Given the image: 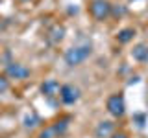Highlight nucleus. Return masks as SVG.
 <instances>
[{"label":"nucleus","instance_id":"f257e3e1","mask_svg":"<svg viewBox=\"0 0 148 138\" xmlns=\"http://www.w3.org/2000/svg\"><path fill=\"white\" fill-rule=\"evenodd\" d=\"M92 53V46L91 44H80V46H72V48H69L67 52H65L63 59H65V64L67 66H78V64H82L83 61H87V59L91 57Z\"/></svg>","mask_w":148,"mask_h":138},{"label":"nucleus","instance_id":"f03ea898","mask_svg":"<svg viewBox=\"0 0 148 138\" xmlns=\"http://www.w3.org/2000/svg\"><path fill=\"white\" fill-rule=\"evenodd\" d=\"M111 6L113 4L108 0H91L89 2V13L96 22H104L111 17Z\"/></svg>","mask_w":148,"mask_h":138},{"label":"nucleus","instance_id":"7ed1b4c3","mask_svg":"<svg viewBox=\"0 0 148 138\" xmlns=\"http://www.w3.org/2000/svg\"><path fill=\"white\" fill-rule=\"evenodd\" d=\"M106 109H108V112L113 118H122L124 112H126V99H124V96L120 92L119 94H111L108 101H106Z\"/></svg>","mask_w":148,"mask_h":138},{"label":"nucleus","instance_id":"20e7f679","mask_svg":"<svg viewBox=\"0 0 148 138\" xmlns=\"http://www.w3.org/2000/svg\"><path fill=\"white\" fill-rule=\"evenodd\" d=\"M6 76L9 79H26L30 77V68H26L21 63H9L6 66Z\"/></svg>","mask_w":148,"mask_h":138},{"label":"nucleus","instance_id":"39448f33","mask_svg":"<svg viewBox=\"0 0 148 138\" xmlns=\"http://www.w3.org/2000/svg\"><path fill=\"white\" fill-rule=\"evenodd\" d=\"M59 98L65 105H74L80 99V89L74 85H61V92H59Z\"/></svg>","mask_w":148,"mask_h":138},{"label":"nucleus","instance_id":"423d86ee","mask_svg":"<svg viewBox=\"0 0 148 138\" xmlns=\"http://www.w3.org/2000/svg\"><path fill=\"white\" fill-rule=\"evenodd\" d=\"M59 92H61V85L56 79H46V81H43V85H41V94L48 99L59 98Z\"/></svg>","mask_w":148,"mask_h":138},{"label":"nucleus","instance_id":"0eeeda50","mask_svg":"<svg viewBox=\"0 0 148 138\" xmlns=\"http://www.w3.org/2000/svg\"><path fill=\"white\" fill-rule=\"evenodd\" d=\"M46 39H48V43H52V44H59L65 39V26L63 24H54L48 31H46Z\"/></svg>","mask_w":148,"mask_h":138},{"label":"nucleus","instance_id":"6e6552de","mask_svg":"<svg viewBox=\"0 0 148 138\" xmlns=\"http://www.w3.org/2000/svg\"><path fill=\"white\" fill-rule=\"evenodd\" d=\"M115 133V123L113 122H100L98 125H96V129H95V135H96V138H109L111 135Z\"/></svg>","mask_w":148,"mask_h":138},{"label":"nucleus","instance_id":"1a4fd4ad","mask_svg":"<svg viewBox=\"0 0 148 138\" xmlns=\"http://www.w3.org/2000/svg\"><path fill=\"white\" fill-rule=\"evenodd\" d=\"M133 37H135V28H122L117 33V41L120 44H128L133 41Z\"/></svg>","mask_w":148,"mask_h":138},{"label":"nucleus","instance_id":"9d476101","mask_svg":"<svg viewBox=\"0 0 148 138\" xmlns=\"http://www.w3.org/2000/svg\"><path fill=\"white\" fill-rule=\"evenodd\" d=\"M146 43H137L135 46H133V50H132V57L135 59V61L139 63H143V59H145V53H146Z\"/></svg>","mask_w":148,"mask_h":138},{"label":"nucleus","instance_id":"9b49d317","mask_svg":"<svg viewBox=\"0 0 148 138\" xmlns=\"http://www.w3.org/2000/svg\"><path fill=\"white\" fill-rule=\"evenodd\" d=\"M69 120H58L56 123H52V127H54V131H56V135L58 136H61L65 131H67V127H69Z\"/></svg>","mask_w":148,"mask_h":138},{"label":"nucleus","instance_id":"f8f14e48","mask_svg":"<svg viewBox=\"0 0 148 138\" xmlns=\"http://www.w3.org/2000/svg\"><path fill=\"white\" fill-rule=\"evenodd\" d=\"M37 123H39V116H37L35 112L28 114V116L24 118V125H26V127H35Z\"/></svg>","mask_w":148,"mask_h":138},{"label":"nucleus","instance_id":"ddd939ff","mask_svg":"<svg viewBox=\"0 0 148 138\" xmlns=\"http://www.w3.org/2000/svg\"><path fill=\"white\" fill-rule=\"evenodd\" d=\"M39 138H58V135H56L54 127H52V125H48L46 129H43V131L39 133Z\"/></svg>","mask_w":148,"mask_h":138},{"label":"nucleus","instance_id":"4468645a","mask_svg":"<svg viewBox=\"0 0 148 138\" xmlns=\"http://www.w3.org/2000/svg\"><path fill=\"white\" fill-rule=\"evenodd\" d=\"M8 89H9L8 79H6V77H0V94H2V92H6Z\"/></svg>","mask_w":148,"mask_h":138},{"label":"nucleus","instance_id":"2eb2a0df","mask_svg":"<svg viewBox=\"0 0 148 138\" xmlns=\"http://www.w3.org/2000/svg\"><path fill=\"white\" fill-rule=\"evenodd\" d=\"M109 138H128V135H126L124 131H115V133H113V135H111Z\"/></svg>","mask_w":148,"mask_h":138},{"label":"nucleus","instance_id":"dca6fc26","mask_svg":"<svg viewBox=\"0 0 148 138\" xmlns=\"http://www.w3.org/2000/svg\"><path fill=\"white\" fill-rule=\"evenodd\" d=\"M143 64H148V46H146V53H145V59H143Z\"/></svg>","mask_w":148,"mask_h":138}]
</instances>
